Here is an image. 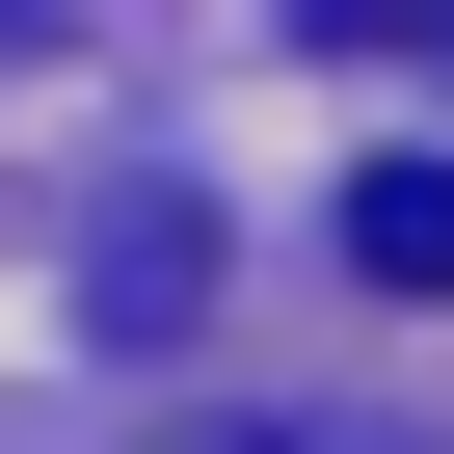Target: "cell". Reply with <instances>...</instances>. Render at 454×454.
I'll return each mask as SVG.
<instances>
[{
  "label": "cell",
  "mask_w": 454,
  "mask_h": 454,
  "mask_svg": "<svg viewBox=\"0 0 454 454\" xmlns=\"http://www.w3.org/2000/svg\"><path fill=\"white\" fill-rule=\"evenodd\" d=\"M348 268H374V294H454V160H374V187H348Z\"/></svg>",
  "instance_id": "7a4b0ae2"
},
{
  "label": "cell",
  "mask_w": 454,
  "mask_h": 454,
  "mask_svg": "<svg viewBox=\"0 0 454 454\" xmlns=\"http://www.w3.org/2000/svg\"><path fill=\"white\" fill-rule=\"evenodd\" d=\"M268 27H294V54H427L454 0H268Z\"/></svg>",
  "instance_id": "277c9868"
},
{
  "label": "cell",
  "mask_w": 454,
  "mask_h": 454,
  "mask_svg": "<svg viewBox=\"0 0 454 454\" xmlns=\"http://www.w3.org/2000/svg\"><path fill=\"white\" fill-rule=\"evenodd\" d=\"M187 294H214V214H187V187H107V241H81V321H107V348H187Z\"/></svg>",
  "instance_id": "6da1fadb"
},
{
  "label": "cell",
  "mask_w": 454,
  "mask_h": 454,
  "mask_svg": "<svg viewBox=\"0 0 454 454\" xmlns=\"http://www.w3.org/2000/svg\"><path fill=\"white\" fill-rule=\"evenodd\" d=\"M134 454H427V427H374V401H187V427H134Z\"/></svg>",
  "instance_id": "3957f363"
}]
</instances>
